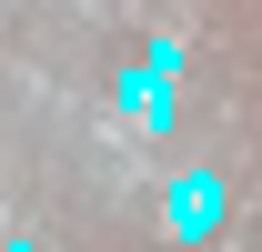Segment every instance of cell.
<instances>
[{
	"instance_id": "obj_1",
	"label": "cell",
	"mask_w": 262,
	"mask_h": 252,
	"mask_svg": "<svg viewBox=\"0 0 262 252\" xmlns=\"http://www.w3.org/2000/svg\"><path fill=\"white\" fill-rule=\"evenodd\" d=\"M171 222H182V232H202V222H212V182H182V212H171Z\"/></svg>"
}]
</instances>
